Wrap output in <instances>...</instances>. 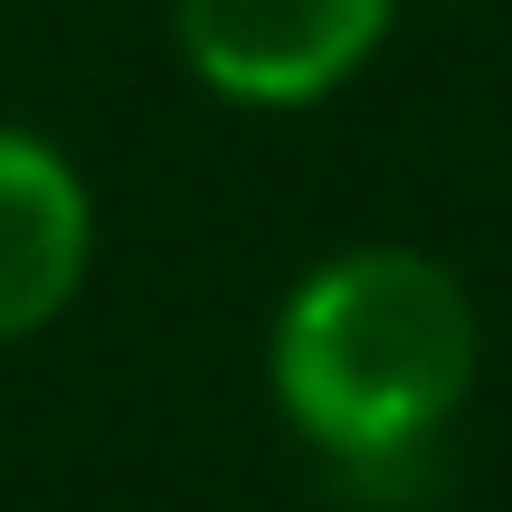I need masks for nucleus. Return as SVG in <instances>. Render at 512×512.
I'll return each mask as SVG.
<instances>
[{"mask_svg": "<svg viewBox=\"0 0 512 512\" xmlns=\"http://www.w3.org/2000/svg\"><path fill=\"white\" fill-rule=\"evenodd\" d=\"M475 304L427 247H342L294 275L266 332L275 408L342 475L408 465L475 389Z\"/></svg>", "mask_w": 512, "mask_h": 512, "instance_id": "nucleus-1", "label": "nucleus"}, {"mask_svg": "<svg viewBox=\"0 0 512 512\" xmlns=\"http://www.w3.org/2000/svg\"><path fill=\"white\" fill-rule=\"evenodd\" d=\"M399 0H171V48L219 105L294 114L380 57Z\"/></svg>", "mask_w": 512, "mask_h": 512, "instance_id": "nucleus-2", "label": "nucleus"}, {"mask_svg": "<svg viewBox=\"0 0 512 512\" xmlns=\"http://www.w3.org/2000/svg\"><path fill=\"white\" fill-rule=\"evenodd\" d=\"M95 266V200L48 133L0 124V342H29Z\"/></svg>", "mask_w": 512, "mask_h": 512, "instance_id": "nucleus-3", "label": "nucleus"}]
</instances>
